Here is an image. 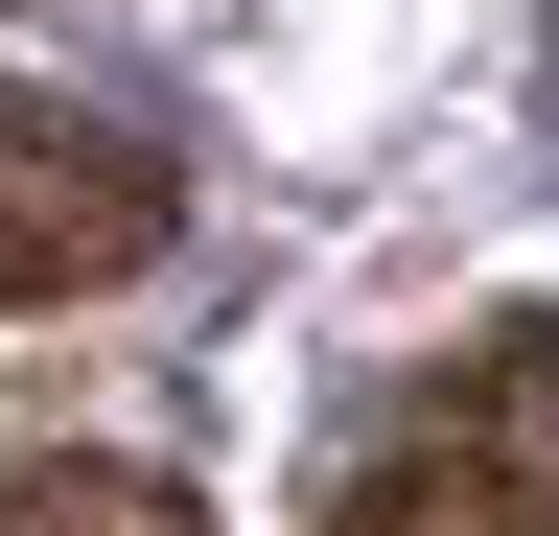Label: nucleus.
Segmentation results:
<instances>
[{
	"label": "nucleus",
	"mask_w": 559,
	"mask_h": 536,
	"mask_svg": "<svg viewBox=\"0 0 559 536\" xmlns=\"http://www.w3.org/2000/svg\"><path fill=\"white\" fill-rule=\"evenodd\" d=\"M326 536H559V326H466L443 373L373 420V466L326 490Z\"/></svg>",
	"instance_id": "f257e3e1"
},
{
	"label": "nucleus",
	"mask_w": 559,
	"mask_h": 536,
	"mask_svg": "<svg viewBox=\"0 0 559 536\" xmlns=\"http://www.w3.org/2000/svg\"><path fill=\"white\" fill-rule=\"evenodd\" d=\"M187 234V187L117 141V117H47V94H0V326L24 303H94V281H140V257Z\"/></svg>",
	"instance_id": "f03ea898"
},
{
	"label": "nucleus",
	"mask_w": 559,
	"mask_h": 536,
	"mask_svg": "<svg viewBox=\"0 0 559 536\" xmlns=\"http://www.w3.org/2000/svg\"><path fill=\"white\" fill-rule=\"evenodd\" d=\"M0 536H210L187 466H94V443H47V466H0Z\"/></svg>",
	"instance_id": "7ed1b4c3"
}]
</instances>
